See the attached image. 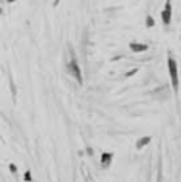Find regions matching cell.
Here are the masks:
<instances>
[{
	"instance_id": "obj_6",
	"label": "cell",
	"mask_w": 181,
	"mask_h": 182,
	"mask_svg": "<svg viewBox=\"0 0 181 182\" xmlns=\"http://www.w3.org/2000/svg\"><path fill=\"white\" fill-rule=\"evenodd\" d=\"M150 140H152L150 137H141V139L136 143V148L137 150H141L144 146H147L149 143H150Z\"/></svg>"
},
{
	"instance_id": "obj_11",
	"label": "cell",
	"mask_w": 181,
	"mask_h": 182,
	"mask_svg": "<svg viewBox=\"0 0 181 182\" xmlns=\"http://www.w3.org/2000/svg\"><path fill=\"white\" fill-rule=\"evenodd\" d=\"M58 2H59V0H55V2H54V4H58Z\"/></svg>"
},
{
	"instance_id": "obj_9",
	"label": "cell",
	"mask_w": 181,
	"mask_h": 182,
	"mask_svg": "<svg viewBox=\"0 0 181 182\" xmlns=\"http://www.w3.org/2000/svg\"><path fill=\"white\" fill-rule=\"evenodd\" d=\"M10 169H11V171H13V172H16V167H14V165H13V164L10 165Z\"/></svg>"
},
{
	"instance_id": "obj_4",
	"label": "cell",
	"mask_w": 181,
	"mask_h": 182,
	"mask_svg": "<svg viewBox=\"0 0 181 182\" xmlns=\"http://www.w3.org/2000/svg\"><path fill=\"white\" fill-rule=\"evenodd\" d=\"M112 160H113V154L112 153H104L102 157H100V162H102V167L104 168H107L111 165Z\"/></svg>"
},
{
	"instance_id": "obj_3",
	"label": "cell",
	"mask_w": 181,
	"mask_h": 182,
	"mask_svg": "<svg viewBox=\"0 0 181 182\" xmlns=\"http://www.w3.org/2000/svg\"><path fill=\"white\" fill-rule=\"evenodd\" d=\"M171 14H173V9H171V0H167L164 4V9L161 11V20L164 26H170L171 23Z\"/></svg>"
},
{
	"instance_id": "obj_8",
	"label": "cell",
	"mask_w": 181,
	"mask_h": 182,
	"mask_svg": "<svg viewBox=\"0 0 181 182\" xmlns=\"http://www.w3.org/2000/svg\"><path fill=\"white\" fill-rule=\"evenodd\" d=\"M31 176H30V172H26V181H30Z\"/></svg>"
},
{
	"instance_id": "obj_5",
	"label": "cell",
	"mask_w": 181,
	"mask_h": 182,
	"mask_svg": "<svg viewBox=\"0 0 181 182\" xmlns=\"http://www.w3.org/2000/svg\"><path fill=\"white\" fill-rule=\"evenodd\" d=\"M130 50L134 52H141V51H146L147 50V45L146 44H141V43H130Z\"/></svg>"
},
{
	"instance_id": "obj_2",
	"label": "cell",
	"mask_w": 181,
	"mask_h": 182,
	"mask_svg": "<svg viewBox=\"0 0 181 182\" xmlns=\"http://www.w3.org/2000/svg\"><path fill=\"white\" fill-rule=\"evenodd\" d=\"M68 68V73H71L72 76L75 78V79L79 82V84H82V75H81V68H79V65H78L77 59H71L70 64L67 65Z\"/></svg>"
},
{
	"instance_id": "obj_10",
	"label": "cell",
	"mask_w": 181,
	"mask_h": 182,
	"mask_svg": "<svg viewBox=\"0 0 181 182\" xmlns=\"http://www.w3.org/2000/svg\"><path fill=\"white\" fill-rule=\"evenodd\" d=\"M7 3H14V2H17V0H6Z\"/></svg>"
},
{
	"instance_id": "obj_7",
	"label": "cell",
	"mask_w": 181,
	"mask_h": 182,
	"mask_svg": "<svg viewBox=\"0 0 181 182\" xmlns=\"http://www.w3.org/2000/svg\"><path fill=\"white\" fill-rule=\"evenodd\" d=\"M146 26H147V27H153V26H154V20H153L150 16H147V20H146Z\"/></svg>"
},
{
	"instance_id": "obj_1",
	"label": "cell",
	"mask_w": 181,
	"mask_h": 182,
	"mask_svg": "<svg viewBox=\"0 0 181 182\" xmlns=\"http://www.w3.org/2000/svg\"><path fill=\"white\" fill-rule=\"evenodd\" d=\"M167 65H168V73H170V79H171V86L175 92L178 91V66L175 59L168 57L167 59Z\"/></svg>"
}]
</instances>
